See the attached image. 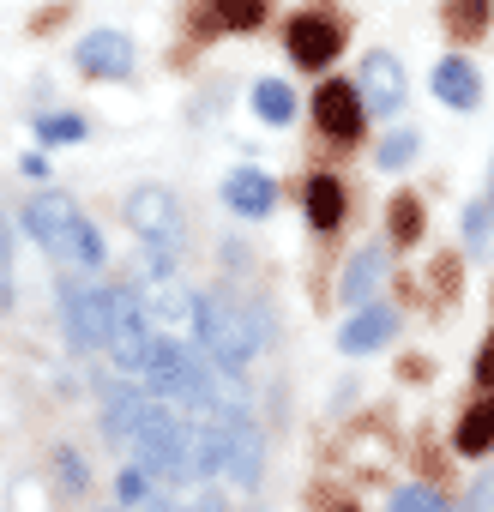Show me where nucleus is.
I'll return each instance as SVG.
<instances>
[{
	"label": "nucleus",
	"mask_w": 494,
	"mask_h": 512,
	"mask_svg": "<svg viewBox=\"0 0 494 512\" xmlns=\"http://www.w3.org/2000/svg\"><path fill=\"white\" fill-rule=\"evenodd\" d=\"M223 205L241 211V217H266V211L278 205V187H272V175H260V169H235V175L223 181Z\"/></svg>",
	"instance_id": "4468645a"
},
{
	"label": "nucleus",
	"mask_w": 494,
	"mask_h": 512,
	"mask_svg": "<svg viewBox=\"0 0 494 512\" xmlns=\"http://www.w3.org/2000/svg\"><path fill=\"white\" fill-rule=\"evenodd\" d=\"M284 49H290V61H296V67L320 73V67H332V61H338V49H344V31H338L326 13H302V19H290V31H284Z\"/></svg>",
	"instance_id": "6e6552de"
},
{
	"label": "nucleus",
	"mask_w": 494,
	"mask_h": 512,
	"mask_svg": "<svg viewBox=\"0 0 494 512\" xmlns=\"http://www.w3.org/2000/svg\"><path fill=\"white\" fill-rule=\"evenodd\" d=\"M452 446H458L464 458H482V452H494V398H482V404H470V410H464V422H458Z\"/></svg>",
	"instance_id": "f3484780"
},
{
	"label": "nucleus",
	"mask_w": 494,
	"mask_h": 512,
	"mask_svg": "<svg viewBox=\"0 0 494 512\" xmlns=\"http://www.w3.org/2000/svg\"><path fill=\"white\" fill-rule=\"evenodd\" d=\"M266 326H272V320H266L260 308L235 302L229 290H211L205 308H199V350H205L223 374H241L247 356L266 344Z\"/></svg>",
	"instance_id": "f03ea898"
},
{
	"label": "nucleus",
	"mask_w": 494,
	"mask_h": 512,
	"mask_svg": "<svg viewBox=\"0 0 494 512\" xmlns=\"http://www.w3.org/2000/svg\"><path fill=\"white\" fill-rule=\"evenodd\" d=\"M199 308H205V296H193L181 284H157L145 296V314H151L157 338H175V344H187V338L199 344Z\"/></svg>",
	"instance_id": "1a4fd4ad"
},
{
	"label": "nucleus",
	"mask_w": 494,
	"mask_h": 512,
	"mask_svg": "<svg viewBox=\"0 0 494 512\" xmlns=\"http://www.w3.org/2000/svg\"><path fill=\"white\" fill-rule=\"evenodd\" d=\"M446 31H452V43H476L482 31H488V19H494V7L488 0H446Z\"/></svg>",
	"instance_id": "6ab92c4d"
},
{
	"label": "nucleus",
	"mask_w": 494,
	"mask_h": 512,
	"mask_svg": "<svg viewBox=\"0 0 494 512\" xmlns=\"http://www.w3.org/2000/svg\"><path fill=\"white\" fill-rule=\"evenodd\" d=\"M434 284H440V296H452L458 290V260H440L434 266Z\"/></svg>",
	"instance_id": "7c9ffc66"
},
{
	"label": "nucleus",
	"mask_w": 494,
	"mask_h": 512,
	"mask_svg": "<svg viewBox=\"0 0 494 512\" xmlns=\"http://www.w3.org/2000/svg\"><path fill=\"white\" fill-rule=\"evenodd\" d=\"M356 91H362V103L374 109V115H398L404 109V67H398V55H368L362 61V73H356Z\"/></svg>",
	"instance_id": "9b49d317"
},
{
	"label": "nucleus",
	"mask_w": 494,
	"mask_h": 512,
	"mask_svg": "<svg viewBox=\"0 0 494 512\" xmlns=\"http://www.w3.org/2000/svg\"><path fill=\"white\" fill-rule=\"evenodd\" d=\"M458 512H494V476H482V482L470 488V500H464Z\"/></svg>",
	"instance_id": "c756f323"
},
{
	"label": "nucleus",
	"mask_w": 494,
	"mask_h": 512,
	"mask_svg": "<svg viewBox=\"0 0 494 512\" xmlns=\"http://www.w3.org/2000/svg\"><path fill=\"white\" fill-rule=\"evenodd\" d=\"M127 229L139 235V253H145V272L151 278H169L175 253H181V205L169 187H133L127 193Z\"/></svg>",
	"instance_id": "7ed1b4c3"
},
{
	"label": "nucleus",
	"mask_w": 494,
	"mask_h": 512,
	"mask_svg": "<svg viewBox=\"0 0 494 512\" xmlns=\"http://www.w3.org/2000/svg\"><path fill=\"white\" fill-rule=\"evenodd\" d=\"M223 31H254L266 19V0H217V13H211Z\"/></svg>",
	"instance_id": "4be33fe9"
},
{
	"label": "nucleus",
	"mask_w": 494,
	"mask_h": 512,
	"mask_svg": "<svg viewBox=\"0 0 494 512\" xmlns=\"http://www.w3.org/2000/svg\"><path fill=\"white\" fill-rule=\"evenodd\" d=\"M73 61H79V73H91V79H127V73H133V43H127L121 31H91V37H79Z\"/></svg>",
	"instance_id": "f8f14e48"
},
{
	"label": "nucleus",
	"mask_w": 494,
	"mask_h": 512,
	"mask_svg": "<svg viewBox=\"0 0 494 512\" xmlns=\"http://www.w3.org/2000/svg\"><path fill=\"white\" fill-rule=\"evenodd\" d=\"M25 235L37 241V247H49L61 266H73V272H97L103 266V235H97V223L67 199V193H37V199H25Z\"/></svg>",
	"instance_id": "f257e3e1"
},
{
	"label": "nucleus",
	"mask_w": 494,
	"mask_h": 512,
	"mask_svg": "<svg viewBox=\"0 0 494 512\" xmlns=\"http://www.w3.org/2000/svg\"><path fill=\"white\" fill-rule=\"evenodd\" d=\"M338 512H356V506H338Z\"/></svg>",
	"instance_id": "f704fd0d"
},
{
	"label": "nucleus",
	"mask_w": 494,
	"mask_h": 512,
	"mask_svg": "<svg viewBox=\"0 0 494 512\" xmlns=\"http://www.w3.org/2000/svg\"><path fill=\"white\" fill-rule=\"evenodd\" d=\"M494 235V199H476V205H464V241L470 247H482Z\"/></svg>",
	"instance_id": "a878e982"
},
{
	"label": "nucleus",
	"mask_w": 494,
	"mask_h": 512,
	"mask_svg": "<svg viewBox=\"0 0 494 512\" xmlns=\"http://www.w3.org/2000/svg\"><path fill=\"white\" fill-rule=\"evenodd\" d=\"M392 332H398V314H392V308H362V314L338 332V350H344V356H368V350H380Z\"/></svg>",
	"instance_id": "2eb2a0df"
},
{
	"label": "nucleus",
	"mask_w": 494,
	"mask_h": 512,
	"mask_svg": "<svg viewBox=\"0 0 494 512\" xmlns=\"http://www.w3.org/2000/svg\"><path fill=\"white\" fill-rule=\"evenodd\" d=\"M115 494H121V506H151V500H157V482H151L145 464H127L121 482H115Z\"/></svg>",
	"instance_id": "5701e85b"
},
{
	"label": "nucleus",
	"mask_w": 494,
	"mask_h": 512,
	"mask_svg": "<svg viewBox=\"0 0 494 512\" xmlns=\"http://www.w3.org/2000/svg\"><path fill=\"white\" fill-rule=\"evenodd\" d=\"M175 512H223V500H217L211 488H199V494H193L187 506H175Z\"/></svg>",
	"instance_id": "473e14b6"
},
{
	"label": "nucleus",
	"mask_w": 494,
	"mask_h": 512,
	"mask_svg": "<svg viewBox=\"0 0 494 512\" xmlns=\"http://www.w3.org/2000/svg\"><path fill=\"white\" fill-rule=\"evenodd\" d=\"M55 464H61V488L79 494V488H85V464H79V452H55Z\"/></svg>",
	"instance_id": "cd10ccee"
},
{
	"label": "nucleus",
	"mask_w": 494,
	"mask_h": 512,
	"mask_svg": "<svg viewBox=\"0 0 494 512\" xmlns=\"http://www.w3.org/2000/svg\"><path fill=\"white\" fill-rule=\"evenodd\" d=\"M115 512H175L169 500H151V506H115Z\"/></svg>",
	"instance_id": "72a5a7b5"
},
{
	"label": "nucleus",
	"mask_w": 494,
	"mask_h": 512,
	"mask_svg": "<svg viewBox=\"0 0 494 512\" xmlns=\"http://www.w3.org/2000/svg\"><path fill=\"white\" fill-rule=\"evenodd\" d=\"M151 344H157V326H151V314H145V296H133V290H115L109 356H115L127 374H139V368H145V356H151Z\"/></svg>",
	"instance_id": "0eeeda50"
},
{
	"label": "nucleus",
	"mask_w": 494,
	"mask_h": 512,
	"mask_svg": "<svg viewBox=\"0 0 494 512\" xmlns=\"http://www.w3.org/2000/svg\"><path fill=\"white\" fill-rule=\"evenodd\" d=\"M13 302V247H7V223H0V308Z\"/></svg>",
	"instance_id": "c85d7f7f"
},
{
	"label": "nucleus",
	"mask_w": 494,
	"mask_h": 512,
	"mask_svg": "<svg viewBox=\"0 0 494 512\" xmlns=\"http://www.w3.org/2000/svg\"><path fill=\"white\" fill-rule=\"evenodd\" d=\"M386 229H392V241H398V247L422 241V205H416L410 193H398V199H392V217H386Z\"/></svg>",
	"instance_id": "412c9836"
},
{
	"label": "nucleus",
	"mask_w": 494,
	"mask_h": 512,
	"mask_svg": "<svg viewBox=\"0 0 494 512\" xmlns=\"http://www.w3.org/2000/svg\"><path fill=\"white\" fill-rule=\"evenodd\" d=\"M254 109H260V121H272V127H290V121H296V97H290L284 79H260V85H254Z\"/></svg>",
	"instance_id": "aec40b11"
},
{
	"label": "nucleus",
	"mask_w": 494,
	"mask_h": 512,
	"mask_svg": "<svg viewBox=\"0 0 494 512\" xmlns=\"http://www.w3.org/2000/svg\"><path fill=\"white\" fill-rule=\"evenodd\" d=\"M308 223L314 229H338L344 223V181L338 175H314L308 181Z\"/></svg>",
	"instance_id": "a211bd4d"
},
{
	"label": "nucleus",
	"mask_w": 494,
	"mask_h": 512,
	"mask_svg": "<svg viewBox=\"0 0 494 512\" xmlns=\"http://www.w3.org/2000/svg\"><path fill=\"white\" fill-rule=\"evenodd\" d=\"M362 91L356 85H344V79H332V85H320L314 91V121H320V133L326 139H338V145H350L356 133H362Z\"/></svg>",
	"instance_id": "9d476101"
},
{
	"label": "nucleus",
	"mask_w": 494,
	"mask_h": 512,
	"mask_svg": "<svg viewBox=\"0 0 494 512\" xmlns=\"http://www.w3.org/2000/svg\"><path fill=\"white\" fill-rule=\"evenodd\" d=\"M217 428H223V476L241 482V488H260V476H266V440H260L254 416H247L241 404H223Z\"/></svg>",
	"instance_id": "39448f33"
},
{
	"label": "nucleus",
	"mask_w": 494,
	"mask_h": 512,
	"mask_svg": "<svg viewBox=\"0 0 494 512\" xmlns=\"http://www.w3.org/2000/svg\"><path fill=\"white\" fill-rule=\"evenodd\" d=\"M386 512H446V506H440V494H434L428 482H404V488L386 500Z\"/></svg>",
	"instance_id": "b1692460"
},
{
	"label": "nucleus",
	"mask_w": 494,
	"mask_h": 512,
	"mask_svg": "<svg viewBox=\"0 0 494 512\" xmlns=\"http://www.w3.org/2000/svg\"><path fill=\"white\" fill-rule=\"evenodd\" d=\"M434 97H440L446 109H476V103H482V79H476V67H470L464 55L434 61Z\"/></svg>",
	"instance_id": "ddd939ff"
},
{
	"label": "nucleus",
	"mask_w": 494,
	"mask_h": 512,
	"mask_svg": "<svg viewBox=\"0 0 494 512\" xmlns=\"http://www.w3.org/2000/svg\"><path fill=\"white\" fill-rule=\"evenodd\" d=\"M476 380H482V386H494V338L476 350Z\"/></svg>",
	"instance_id": "2f4dec72"
},
{
	"label": "nucleus",
	"mask_w": 494,
	"mask_h": 512,
	"mask_svg": "<svg viewBox=\"0 0 494 512\" xmlns=\"http://www.w3.org/2000/svg\"><path fill=\"white\" fill-rule=\"evenodd\" d=\"M61 320H67V338L79 350H109V326H115V290H97V284H61Z\"/></svg>",
	"instance_id": "423d86ee"
},
{
	"label": "nucleus",
	"mask_w": 494,
	"mask_h": 512,
	"mask_svg": "<svg viewBox=\"0 0 494 512\" xmlns=\"http://www.w3.org/2000/svg\"><path fill=\"white\" fill-rule=\"evenodd\" d=\"M380 272H386V253H380V247H362L356 260H350V272H344V284H338V296H344L350 308H362V302L380 290Z\"/></svg>",
	"instance_id": "dca6fc26"
},
{
	"label": "nucleus",
	"mask_w": 494,
	"mask_h": 512,
	"mask_svg": "<svg viewBox=\"0 0 494 512\" xmlns=\"http://www.w3.org/2000/svg\"><path fill=\"white\" fill-rule=\"evenodd\" d=\"M416 157V133H392L386 145H380V169H404Z\"/></svg>",
	"instance_id": "bb28decb"
},
{
	"label": "nucleus",
	"mask_w": 494,
	"mask_h": 512,
	"mask_svg": "<svg viewBox=\"0 0 494 512\" xmlns=\"http://www.w3.org/2000/svg\"><path fill=\"white\" fill-rule=\"evenodd\" d=\"M133 458L157 476V482H193V470H187V422L181 416H169L157 398L145 404V416H139V428H133Z\"/></svg>",
	"instance_id": "20e7f679"
},
{
	"label": "nucleus",
	"mask_w": 494,
	"mask_h": 512,
	"mask_svg": "<svg viewBox=\"0 0 494 512\" xmlns=\"http://www.w3.org/2000/svg\"><path fill=\"white\" fill-rule=\"evenodd\" d=\"M37 139H43V145H79V139H85V121H79V115H43V121H37Z\"/></svg>",
	"instance_id": "393cba45"
}]
</instances>
